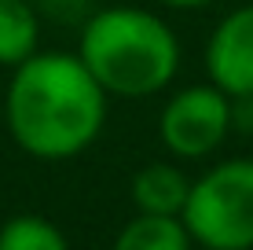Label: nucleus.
<instances>
[{
  "label": "nucleus",
  "instance_id": "1",
  "mask_svg": "<svg viewBox=\"0 0 253 250\" xmlns=\"http://www.w3.org/2000/svg\"><path fill=\"white\" fill-rule=\"evenodd\" d=\"M103 92L84 59L30 55L7 89L11 136L41 158L77 154L103 125Z\"/></svg>",
  "mask_w": 253,
  "mask_h": 250
},
{
  "label": "nucleus",
  "instance_id": "2",
  "mask_svg": "<svg viewBox=\"0 0 253 250\" xmlns=\"http://www.w3.org/2000/svg\"><path fill=\"white\" fill-rule=\"evenodd\" d=\"M81 59L107 92L147 96L169 85L180 63V48L172 30L151 11L110 7L84 26Z\"/></svg>",
  "mask_w": 253,
  "mask_h": 250
},
{
  "label": "nucleus",
  "instance_id": "3",
  "mask_svg": "<svg viewBox=\"0 0 253 250\" xmlns=\"http://www.w3.org/2000/svg\"><path fill=\"white\" fill-rule=\"evenodd\" d=\"M187 232L209 250L253 247V162L235 158L191 184L184 202Z\"/></svg>",
  "mask_w": 253,
  "mask_h": 250
},
{
  "label": "nucleus",
  "instance_id": "4",
  "mask_svg": "<svg viewBox=\"0 0 253 250\" xmlns=\"http://www.w3.org/2000/svg\"><path fill=\"white\" fill-rule=\"evenodd\" d=\"M231 103L224 89H184L162 114V140L184 158L209 154L228 136Z\"/></svg>",
  "mask_w": 253,
  "mask_h": 250
},
{
  "label": "nucleus",
  "instance_id": "5",
  "mask_svg": "<svg viewBox=\"0 0 253 250\" xmlns=\"http://www.w3.org/2000/svg\"><path fill=\"white\" fill-rule=\"evenodd\" d=\"M209 77L228 96H253V4L231 11L209 37Z\"/></svg>",
  "mask_w": 253,
  "mask_h": 250
},
{
  "label": "nucleus",
  "instance_id": "6",
  "mask_svg": "<svg viewBox=\"0 0 253 250\" xmlns=\"http://www.w3.org/2000/svg\"><path fill=\"white\" fill-rule=\"evenodd\" d=\"M191 195V184L184 173L172 166H147L132 180V199L143 213H162V217H176L184 213V202Z\"/></svg>",
  "mask_w": 253,
  "mask_h": 250
},
{
  "label": "nucleus",
  "instance_id": "7",
  "mask_svg": "<svg viewBox=\"0 0 253 250\" xmlns=\"http://www.w3.org/2000/svg\"><path fill=\"white\" fill-rule=\"evenodd\" d=\"M187 225L162 213H143L118 236L114 250H187Z\"/></svg>",
  "mask_w": 253,
  "mask_h": 250
},
{
  "label": "nucleus",
  "instance_id": "8",
  "mask_svg": "<svg viewBox=\"0 0 253 250\" xmlns=\"http://www.w3.org/2000/svg\"><path fill=\"white\" fill-rule=\"evenodd\" d=\"M37 45V15L26 0H0V63H26Z\"/></svg>",
  "mask_w": 253,
  "mask_h": 250
},
{
  "label": "nucleus",
  "instance_id": "9",
  "mask_svg": "<svg viewBox=\"0 0 253 250\" xmlns=\"http://www.w3.org/2000/svg\"><path fill=\"white\" fill-rule=\"evenodd\" d=\"M0 250H66V239L44 217H15L0 228Z\"/></svg>",
  "mask_w": 253,
  "mask_h": 250
},
{
  "label": "nucleus",
  "instance_id": "10",
  "mask_svg": "<svg viewBox=\"0 0 253 250\" xmlns=\"http://www.w3.org/2000/svg\"><path fill=\"white\" fill-rule=\"evenodd\" d=\"M165 4H172V7H202L209 0H165Z\"/></svg>",
  "mask_w": 253,
  "mask_h": 250
}]
</instances>
